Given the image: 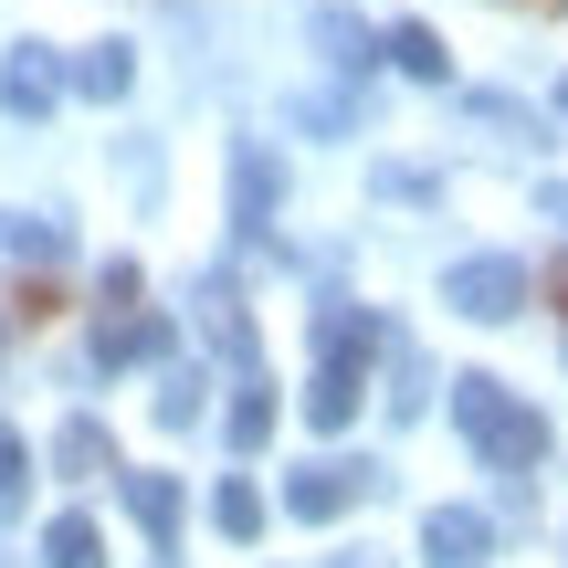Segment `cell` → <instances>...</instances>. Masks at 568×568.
<instances>
[{
    "mask_svg": "<svg viewBox=\"0 0 568 568\" xmlns=\"http://www.w3.org/2000/svg\"><path fill=\"white\" fill-rule=\"evenodd\" d=\"M453 422H464V443L485 453L495 474H527L537 453H548V422H537L506 379H485V368H474V379H453Z\"/></svg>",
    "mask_w": 568,
    "mask_h": 568,
    "instance_id": "1",
    "label": "cell"
},
{
    "mask_svg": "<svg viewBox=\"0 0 568 568\" xmlns=\"http://www.w3.org/2000/svg\"><path fill=\"white\" fill-rule=\"evenodd\" d=\"M368 485H379V464H305L295 485H284V516H295V527H326V516H347Z\"/></svg>",
    "mask_w": 568,
    "mask_h": 568,
    "instance_id": "2",
    "label": "cell"
},
{
    "mask_svg": "<svg viewBox=\"0 0 568 568\" xmlns=\"http://www.w3.org/2000/svg\"><path fill=\"white\" fill-rule=\"evenodd\" d=\"M443 305L453 316H516V305H527V274H516L506 253H474V264L443 274Z\"/></svg>",
    "mask_w": 568,
    "mask_h": 568,
    "instance_id": "3",
    "label": "cell"
},
{
    "mask_svg": "<svg viewBox=\"0 0 568 568\" xmlns=\"http://www.w3.org/2000/svg\"><path fill=\"white\" fill-rule=\"evenodd\" d=\"M0 105H11V116H53V105H63L53 42H11V63H0Z\"/></svg>",
    "mask_w": 568,
    "mask_h": 568,
    "instance_id": "4",
    "label": "cell"
},
{
    "mask_svg": "<svg viewBox=\"0 0 568 568\" xmlns=\"http://www.w3.org/2000/svg\"><path fill=\"white\" fill-rule=\"evenodd\" d=\"M422 558H432V568H495V527H485L474 506H443V516L422 527Z\"/></svg>",
    "mask_w": 568,
    "mask_h": 568,
    "instance_id": "5",
    "label": "cell"
},
{
    "mask_svg": "<svg viewBox=\"0 0 568 568\" xmlns=\"http://www.w3.org/2000/svg\"><path fill=\"white\" fill-rule=\"evenodd\" d=\"M305 422H316V432H347V422H358V358H347V347H316V379H305Z\"/></svg>",
    "mask_w": 568,
    "mask_h": 568,
    "instance_id": "6",
    "label": "cell"
},
{
    "mask_svg": "<svg viewBox=\"0 0 568 568\" xmlns=\"http://www.w3.org/2000/svg\"><path fill=\"white\" fill-rule=\"evenodd\" d=\"M95 358H105V368H138V358H169V316H159V305H116V316L95 326Z\"/></svg>",
    "mask_w": 568,
    "mask_h": 568,
    "instance_id": "7",
    "label": "cell"
},
{
    "mask_svg": "<svg viewBox=\"0 0 568 568\" xmlns=\"http://www.w3.org/2000/svg\"><path fill=\"white\" fill-rule=\"evenodd\" d=\"M53 474H63V485H95V474H116V443H105L95 410H74V422L53 432Z\"/></svg>",
    "mask_w": 568,
    "mask_h": 568,
    "instance_id": "8",
    "label": "cell"
},
{
    "mask_svg": "<svg viewBox=\"0 0 568 568\" xmlns=\"http://www.w3.org/2000/svg\"><path fill=\"white\" fill-rule=\"evenodd\" d=\"M126 516L169 548V537H180V474H126Z\"/></svg>",
    "mask_w": 568,
    "mask_h": 568,
    "instance_id": "9",
    "label": "cell"
},
{
    "mask_svg": "<svg viewBox=\"0 0 568 568\" xmlns=\"http://www.w3.org/2000/svg\"><path fill=\"white\" fill-rule=\"evenodd\" d=\"M389 63H400L410 84H443V74H453V53H443V32H432V21H400V32H389Z\"/></svg>",
    "mask_w": 568,
    "mask_h": 568,
    "instance_id": "10",
    "label": "cell"
},
{
    "mask_svg": "<svg viewBox=\"0 0 568 568\" xmlns=\"http://www.w3.org/2000/svg\"><path fill=\"white\" fill-rule=\"evenodd\" d=\"M126 84H138V53H126V42H95V53L74 63V95H95V105H116Z\"/></svg>",
    "mask_w": 568,
    "mask_h": 568,
    "instance_id": "11",
    "label": "cell"
},
{
    "mask_svg": "<svg viewBox=\"0 0 568 568\" xmlns=\"http://www.w3.org/2000/svg\"><path fill=\"white\" fill-rule=\"evenodd\" d=\"M42 568H105L95 516H53V527H42Z\"/></svg>",
    "mask_w": 568,
    "mask_h": 568,
    "instance_id": "12",
    "label": "cell"
},
{
    "mask_svg": "<svg viewBox=\"0 0 568 568\" xmlns=\"http://www.w3.org/2000/svg\"><path fill=\"white\" fill-rule=\"evenodd\" d=\"M232 443H243V453L274 443V400H264V379H253V368H243V389H232Z\"/></svg>",
    "mask_w": 568,
    "mask_h": 568,
    "instance_id": "13",
    "label": "cell"
},
{
    "mask_svg": "<svg viewBox=\"0 0 568 568\" xmlns=\"http://www.w3.org/2000/svg\"><path fill=\"white\" fill-rule=\"evenodd\" d=\"M211 527H222V537H232V548H243V537H253V527H264V495H253V485H243V474H232V485H222V495H211Z\"/></svg>",
    "mask_w": 568,
    "mask_h": 568,
    "instance_id": "14",
    "label": "cell"
},
{
    "mask_svg": "<svg viewBox=\"0 0 568 568\" xmlns=\"http://www.w3.org/2000/svg\"><path fill=\"white\" fill-rule=\"evenodd\" d=\"M422 400H432V358H422V347H389V410L410 422Z\"/></svg>",
    "mask_w": 568,
    "mask_h": 568,
    "instance_id": "15",
    "label": "cell"
},
{
    "mask_svg": "<svg viewBox=\"0 0 568 568\" xmlns=\"http://www.w3.org/2000/svg\"><path fill=\"white\" fill-rule=\"evenodd\" d=\"M148 410H159V432H190V422H201V379H190V368H169V379L148 389Z\"/></svg>",
    "mask_w": 568,
    "mask_h": 568,
    "instance_id": "16",
    "label": "cell"
},
{
    "mask_svg": "<svg viewBox=\"0 0 568 568\" xmlns=\"http://www.w3.org/2000/svg\"><path fill=\"white\" fill-rule=\"evenodd\" d=\"M232 201H243V222H264V211H274V159H264V148L232 159Z\"/></svg>",
    "mask_w": 568,
    "mask_h": 568,
    "instance_id": "17",
    "label": "cell"
},
{
    "mask_svg": "<svg viewBox=\"0 0 568 568\" xmlns=\"http://www.w3.org/2000/svg\"><path fill=\"white\" fill-rule=\"evenodd\" d=\"M21 495H32V464H21V443H11V432H0V527H11V516H21Z\"/></svg>",
    "mask_w": 568,
    "mask_h": 568,
    "instance_id": "18",
    "label": "cell"
},
{
    "mask_svg": "<svg viewBox=\"0 0 568 568\" xmlns=\"http://www.w3.org/2000/svg\"><path fill=\"white\" fill-rule=\"evenodd\" d=\"M316 42H326V63H368V53H358L368 32H358V21H347V11H326V21H316Z\"/></svg>",
    "mask_w": 568,
    "mask_h": 568,
    "instance_id": "19",
    "label": "cell"
},
{
    "mask_svg": "<svg viewBox=\"0 0 568 568\" xmlns=\"http://www.w3.org/2000/svg\"><path fill=\"white\" fill-rule=\"evenodd\" d=\"M558 305H568V264H558Z\"/></svg>",
    "mask_w": 568,
    "mask_h": 568,
    "instance_id": "20",
    "label": "cell"
},
{
    "mask_svg": "<svg viewBox=\"0 0 568 568\" xmlns=\"http://www.w3.org/2000/svg\"><path fill=\"white\" fill-rule=\"evenodd\" d=\"M347 568H379V558H347Z\"/></svg>",
    "mask_w": 568,
    "mask_h": 568,
    "instance_id": "21",
    "label": "cell"
},
{
    "mask_svg": "<svg viewBox=\"0 0 568 568\" xmlns=\"http://www.w3.org/2000/svg\"><path fill=\"white\" fill-rule=\"evenodd\" d=\"M558 105H568V84H558Z\"/></svg>",
    "mask_w": 568,
    "mask_h": 568,
    "instance_id": "22",
    "label": "cell"
}]
</instances>
